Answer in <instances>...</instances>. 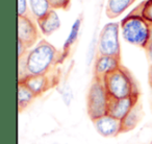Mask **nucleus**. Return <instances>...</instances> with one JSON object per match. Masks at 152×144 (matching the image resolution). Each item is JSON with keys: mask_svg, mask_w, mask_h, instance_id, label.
<instances>
[{"mask_svg": "<svg viewBox=\"0 0 152 144\" xmlns=\"http://www.w3.org/2000/svg\"><path fill=\"white\" fill-rule=\"evenodd\" d=\"M59 93H61V98L64 100V104L67 107H69L73 100V91H72L71 87L68 84H65L63 87L59 88Z\"/></svg>", "mask_w": 152, "mask_h": 144, "instance_id": "a211bd4d", "label": "nucleus"}, {"mask_svg": "<svg viewBox=\"0 0 152 144\" xmlns=\"http://www.w3.org/2000/svg\"><path fill=\"white\" fill-rule=\"evenodd\" d=\"M59 52L46 40H41L24 57L18 60L19 82L27 76L48 74L51 68L58 62Z\"/></svg>", "mask_w": 152, "mask_h": 144, "instance_id": "f257e3e1", "label": "nucleus"}, {"mask_svg": "<svg viewBox=\"0 0 152 144\" xmlns=\"http://www.w3.org/2000/svg\"><path fill=\"white\" fill-rule=\"evenodd\" d=\"M120 29V23L117 22H110L102 27L98 37V54L121 57V45L119 40Z\"/></svg>", "mask_w": 152, "mask_h": 144, "instance_id": "39448f33", "label": "nucleus"}, {"mask_svg": "<svg viewBox=\"0 0 152 144\" xmlns=\"http://www.w3.org/2000/svg\"><path fill=\"white\" fill-rule=\"evenodd\" d=\"M145 50H146V54H147V57L149 60V62L152 64V41H150L148 43V45L145 47Z\"/></svg>", "mask_w": 152, "mask_h": 144, "instance_id": "5701e85b", "label": "nucleus"}, {"mask_svg": "<svg viewBox=\"0 0 152 144\" xmlns=\"http://www.w3.org/2000/svg\"><path fill=\"white\" fill-rule=\"evenodd\" d=\"M28 4L27 0H18V17H23L28 15Z\"/></svg>", "mask_w": 152, "mask_h": 144, "instance_id": "412c9836", "label": "nucleus"}, {"mask_svg": "<svg viewBox=\"0 0 152 144\" xmlns=\"http://www.w3.org/2000/svg\"><path fill=\"white\" fill-rule=\"evenodd\" d=\"M28 51V47L26 45H24L21 41H18V60L21 59L22 57L27 53Z\"/></svg>", "mask_w": 152, "mask_h": 144, "instance_id": "4be33fe9", "label": "nucleus"}, {"mask_svg": "<svg viewBox=\"0 0 152 144\" xmlns=\"http://www.w3.org/2000/svg\"><path fill=\"white\" fill-rule=\"evenodd\" d=\"M36 98L34 94L31 90L27 87L24 83L19 82L18 83V109L19 111L25 110Z\"/></svg>", "mask_w": 152, "mask_h": 144, "instance_id": "2eb2a0df", "label": "nucleus"}, {"mask_svg": "<svg viewBox=\"0 0 152 144\" xmlns=\"http://www.w3.org/2000/svg\"><path fill=\"white\" fill-rule=\"evenodd\" d=\"M28 4L31 16L36 20L43 18L52 10L48 0H28Z\"/></svg>", "mask_w": 152, "mask_h": 144, "instance_id": "dca6fc26", "label": "nucleus"}, {"mask_svg": "<svg viewBox=\"0 0 152 144\" xmlns=\"http://www.w3.org/2000/svg\"><path fill=\"white\" fill-rule=\"evenodd\" d=\"M141 5V15L143 18L152 24V0H146Z\"/></svg>", "mask_w": 152, "mask_h": 144, "instance_id": "f3484780", "label": "nucleus"}, {"mask_svg": "<svg viewBox=\"0 0 152 144\" xmlns=\"http://www.w3.org/2000/svg\"><path fill=\"white\" fill-rule=\"evenodd\" d=\"M97 133L104 138H114L123 133L122 121L106 114L99 118L92 120Z\"/></svg>", "mask_w": 152, "mask_h": 144, "instance_id": "0eeeda50", "label": "nucleus"}, {"mask_svg": "<svg viewBox=\"0 0 152 144\" xmlns=\"http://www.w3.org/2000/svg\"><path fill=\"white\" fill-rule=\"evenodd\" d=\"M122 36L127 43L145 49L150 41V23L141 15V5L121 21Z\"/></svg>", "mask_w": 152, "mask_h": 144, "instance_id": "f03ea898", "label": "nucleus"}, {"mask_svg": "<svg viewBox=\"0 0 152 144\" xmlns=\"http://www.w3.org/2000/svg\"><path fill=\"white\" fill-rule=\"evenodd\" d=\"M140 101V95L130 96V97L121 98V99H110L108 106V113L110 116L122 121L131 109Z\"/></svg>", "mask_w": 152, "mask_h": 144, "instance_id": "1a4fd4ad", "label": "nucleus"}, {"mask_svg": "<svg viewBox=\"0 0 152 144\" xmlns=\"http://www.w3.org/2000/svg\"><path fill=\"white\" fill-rule=\"evenodd\" d=\"M102 82L110 99H121L140 95L139 88L132 74L124 66H121L106 75Z\"/></svg>", "mask_w": 152, "mask_h": 144, "instance_id": "7ed1b4c3", "label": "nucleus"}, {"mask_svg": "<svg viewBox=\"0 0 152 144\" xmlns=\"http://www.w3.org/2000/svg\"><path fill=\"white\" fill-rule=\"evenodd\" d=\"M81 24H83V18L81 17L76 18L75 21L73 22L69 35H68L67 39L65 40V43H64V45H63V57H65V55L67 54L68 51L71 49V47L76 43V41H77L78 36H79Z\"/></svg>", "mask_w": 152, "mask_h": 144, "instance_id": "4468645a", "label": "nucleus"}, {"mask_svg": "<svg viewBox=\"0 0 152 144\" xmlns=\"http://www.w3.org/2000/svg\"><path fill=\"white\" fill-rule=\"evenodd\" d=\"M121 57L98 54L94 63V77L103 79L106 75L121 67Z\"/></svg>", "mask_w": 152, "mask_h": 144, "instance_id": "6e6552de", "label": "nucleus"}, {"mask_svg": "<svg viewBox=\"0 0 152 144\" xmlns=\"http://www.w3.org/2000/svg\"><path fill=\"white\" fill-rule=\"evenodd\" d=\"M55 144H61V143H55Z\"/></svg>", "mask_w": 152, "mask_h": 144, "instance_id": "a878e982", "label": "nucleus"}, {"mask_svg": "<svg viewBox=\"0 0 152 144\" xmlns=\"http://www.w3.org/2000/svg\"><path fill=\"white\" fill-rule=\"evenodd\" d=\"M52 10L57 9H68L71 0H48Z\"/></svg>", "mask_w": 152, "mask_h": 144, "instance_id": "aec40b11", "label": "nucleus"}, {"mask_svg": "<svg viewBox=\"0 0 152 144\" xmlns=\"http://www.w3.org/2000/svg\"><path fill=\"white\" fill-rule=\"evenodd\" d=\"M34 94L36 97L42 95L46 91H48L52 87V81L49 77L48 74L44 75H32V76H27L25 79L22 81Z\"/></svg>", "mask_w": 152, "mask_h": 144, "instance_id": "9d476101", "label": "nucleus"}, {"mask_svg": "<svg viewBox=\"0 0 152 144\" xmlns=\"http://www.w3.org/2000/svg\"><path fill=\"white\" fill-rule=\"evenodd\" d=\"M110 101V98L103 82L94 77L87 95V112L91 120L107 114Z\"/></svg>", "mask_w": 152, "mask_h": 144, "instance_id": "20e7f679", "label": "nucleus"}, {"mask_svg": "<svg viewBox=\"0 0 152 144\" xmlns=\"http://www.w3.org/2000/svg\"><path fill=\"white\" fill-rule=\"evenodd\" d=\"M149 84H150V86L152 87V64H151V66H150V68H149Z\"/></svg>", "mask_w": 152, "mask_h": 144, "instance_id": "b1692460", "label": "nucleus"}, {"mask_svg": "<svg viewBox=\"0 0 152 144\" xmlns=\"http://www.w3.org/2000/svg\"><path fill=\"white\" fill-rule=\"evenodd\" d=\"M135 0H107L106 15L108 18H116L122 15Z\"/></svg>", "mask_w": 152, "mask_h": 144, "instance_id": "ddd939ff", "label": "nucleus"}, {"mask_svg": "<svg viewBox=\"0 0 152 144\" xmlns=\"http://www.w3.org/2000/svg\"><path fill=\"white\" fill-rule=\"evenodd\" d=\"M150 41H152V24H150Z\"/></svg>", "mask_w": 152, "mask_h": 144, "instance_id": "393cba45", "label": "nucleus"}, {"mask_svg": "<svg viewBox=\"0 0 152 144\" xmlns=\"http://www.w3.org/2000/svg\"><path fill=\"white\" fill-rule=\"evenodd\" d=\"M142 116H143V111H142V104L141 101H139L128 114L125 116V118L122 120V129L123 133L132 131L135 129L139 122L141 121Z\"/></svg>", "mask_w": 152, "mask_h": 144, "instance_id": "f8f14e48", "label": "nucleus"}, {"mask_svg": "<svg viewBox=\"0 0 152 144\" xmlns=\"http://www.w3.org/2000/svg\"><path fill=\"white\" fill-rule=\"evenodd\" d=\"M36 21L40 32L45 36H50L61 27V19L55 10H51L46 16Z\"/></svg>", "mask_w": 152, "mask_h": 144, "instance_id": "9b49d317", "label": "nucleus"}, {"mask_svg": "<svg viewBox=\"0 0 152 144\" xmlns=\"http://www.w3.org/2000/svg\"><path fill=\"white\" fill-rule=\"evenodd\" d=\"M39 26L32 20V16L18 17V41L30 48L39 39Z\"/></svg>", "mask_w": 152, "mask_h": 144, "instance_id": "423d86ee", "label": "nucleus"}, {"mask_svg": "<svg viewBox=\"0 0 152 144\" xmlns=\"http://www.w3.org/2000/svg\"><path fill=\"white\" fill-rule=\"evenodd\" d=\"M98 47V38L96 35H94V37L92 38L91 42H90L89 48H88V52H87V65L90 66L92 64V61L94 60L95 57V50Z\"/></svg>", "mask_w": 152, "mask_h": 144, "instance_id": "6ab92c4d", "label": "nucleus"}]
</instances>
